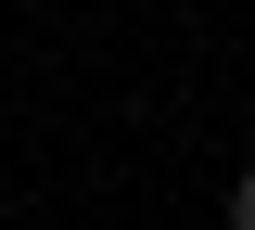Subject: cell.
Listing matches in <instances>:
<instances>
[{"mask_svg":"<svg viewBox=\"0 0 255 230\" xmlns=\"http://www.w3.org/2000/svg\"><path fill=\"white\" fill-rule=\"evenodd\" d=\"M230 230H255V166H230Z\"/></svg>","mask_w":255,"mask_h":230,"instance_id":"1","label":"cell"}]
</instances>
